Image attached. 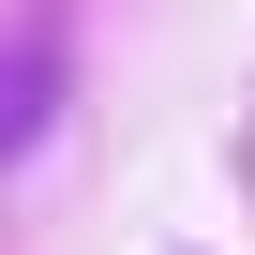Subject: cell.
<instances>
[{
    "label": "cell",
    "instance_id": "1",
    "mask_svg": "<svg viewBox=\"0 0 255 255\" xmlns=\"http://www.w3.org/2000/svg\"><path fill=\"white\" fill-rule=\"evenodd\" d=\"M45 105H60V60H45V45H0V165L45 135Z\"/></svg>",
    "mask_w": 255,
    "mask_h": 255
}]
</instances>
